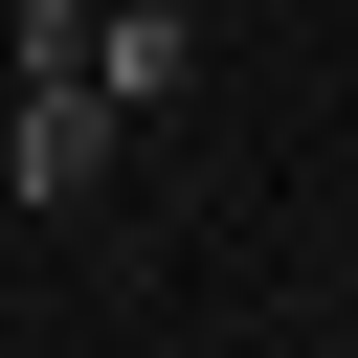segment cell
<instances>
[{"mask_svg": "<svg viewBox=\"0 0 358 358\" xmlns=\"http://www.w3.org/2000/svg\"><path fill=\"white\" fill-rule=\"evenodd\" d=\"M22 201H90L112 179V67H90V0H22V134H0Z\"/></svg>", "mask_w": 358, "mask_h": 358, "instance_id": "1", "label": "cell"}, {"mask_svg": "<svg viewBox=\"0 0 358 358\" xmlns=\"http://www.w3.org/2000/svg\"><path fill=\"white\" fill-rule=\"evenodd\" d=\"M90 67H112V112H179L201 22H179V0H90Z\"/></svg>", "mask_w": 358, "mask_h": 358, "instance_id": "2", "label": "cell"}]
</instances>
